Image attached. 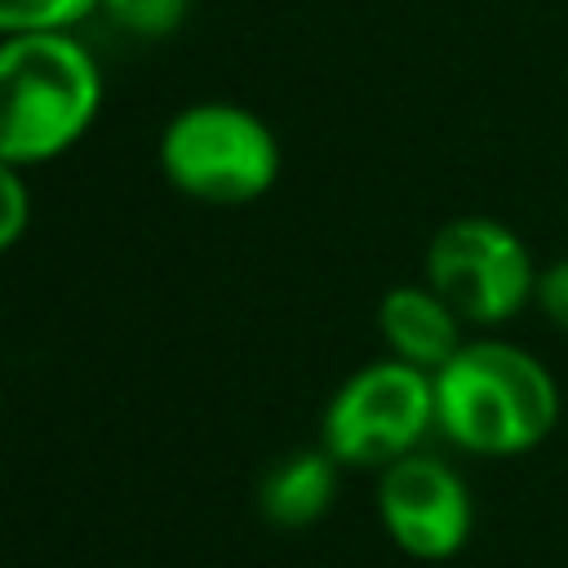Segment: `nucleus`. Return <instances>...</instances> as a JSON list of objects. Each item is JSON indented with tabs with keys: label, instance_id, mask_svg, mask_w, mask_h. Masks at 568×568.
<instances>
[{
	"label": "nucleus",
	"instance_id": "nucleus-1",
	"mask_svg": "<svg viewBox=\"0 0 568 568\" xmlns=\"http://www.w3.org/2000/svg\"><path fill=\"white\" fill-rule=\"evenodd\" d=\"M430 382L435 426L479 457H519L559 422L555 377L537 355L510 342H462Z\"/></svg>",
	"mask_w": 568,
	"mask_h": 568
},
{
	"label": "nucleus",
	"instance_id": "nucleus-2",
	"mask_svg": "<svg viewBox=\"0 0 568 568\" xmlns=\"http://www.w3.org/2000/svg\"><path fill=\"white\" fill-rule=\"evenodd\" d=\"M102 102L98 62L71 31L0 40V155L40 164L84 138Z\"/></svg>",
	"mask_w": 568,
	"mask_h": 568
},
{
	"label": "nucleus",
	"instance_id": "nucleus-3",
	"mask_svg": "<svg viewBox=\"0 0 568 568\" xmlns=\"http://www.w3.org/2000/svg\"><path fill=\"white\" fill-rule=\"evenodd\" d=\"M160 173L204 204H248L280 178V142L235 102H195L160 133Z\"/></svg>",
	"mask_w": 568,
	"mask_h": 568
},
{
	"label": "nucleus",
	"instance_id": "nucleus-4",
	"mask_svg": "<svg viewBox=\"0 0 568 568\" xmlns=\"http://www.w3.org/2000/svg\"><path fill=\"white\" fill-rule=\"evenodd\" d=\"M435 426V382L404 359H377L351 373L324 408V448L342 466H390Z\"/></svg>",
	"mask_w": 568,
	"mask_h": 568
},
{
	"label": "nucleus",
	"instance_id": "nucleus-5",
	"mask_svg": "<svg viewBox=\"0 0 568 568\" xmlns=\"http://www.w3.org/2000/svg\"><path fill=\"white\" fill-rule=\"evenodd\" d=\"M426 284L462 324H501L519 315L537 288L524 240L493 217H453L426 244Z\"/></svg>",
	"mask_w": 568,
	"mask_h": 568
},
{
	"label": "nucleus",
	"instance_id": "nucleus-6",
	"mask_svg": "<svg viewBox=\"0 0 568 568\" xmlns=\"http://www.w3.org/2000/svg\"><path fill=\"white\" fill-rule=\"evenodd\" d=\"M377 515L390 541L413 559H453L470 537V493L453 466L426 453H408L382 466Z\"/></svg>",
	"mask_w": 568,
	"mask_h": 568
},
{
	"label": "nucleus",
	"instance_id": "nucleus-7",
	"mask_svg": "<svg viewBox=\"0 0 568 568\" xmlns=\"http://www.w3.org/2000/svg\"><path fill=\"white\" fill-rule=\"evenodd\" d=\"M377 328L395 359L435 373L462 346L457 311L430 284H399L377 302Z\"/></svg>",
	"mask_w": 568,
	"mask_h": 568
},
{
	"label": "nucleus",
	"instance_id": "nucleus-8",
	"mask_svg": "<svg viewBox=\"0 0 568 568\" xmlns=\"http://www.w3.org/2000/svg\"><path fill=\"white\" fill-rule=\"evenodd\" d=\"M337 466L342 462L328 448H306V453H288L284 462H275L257 488L266 524L275 528L320 524L337 497Z\"/></svg>",
	"mask_w": 568,
	"mask_h": 568
},
{
	"label": "nucleus",
	"instance_id": "nucleus-9",
	"mask_svg": "<svg viewBox=\"0 0 568 568\" xmlns=\"http://www.w3.org/2000/svg\"><path fill=\"white\" fill-rule=\"evenodd\" d=\"M93 9H102V0H0V40L36 36V31H71Z\"/></svg>",
	"mask_w": 568,
	"mask_h": 568
},
{
	"label": "nucleus",
	"instance_id": "nucleus-10",
	"mask_svg": "<svg viewBox=\"0 0 568 568\" xmlns=\"http://www.w3.org/2000/svg\"><path fill=\"white\" fill-rule=\"evenodd\" d=\"M102 13L138 40H160L182 27V18L191 13V0H102Z\"/></svg>",
	"mask_w": 568,
	"mask_h": 568
},
{
	"label": "nucleus",
	"instance_id": "nucleus-11",
	"mask_svg": "<svg viewBox=\"0 0 568 568\" xmlns=\"http://www.w3.org/2000/svg\"><path fill=\"white\" fill-rule=\"evenodd\" d=\"M27 222H31V200H27L22 173H18L13 160L0 155V253L22 240Z\"/></svg>",
	"mask_w": 568,
	"mask_h": 568
},
{
	"label": "nucleus",
	"instance_id": "nucleus-12",
	"mask_svg": "<svg viewBox=\"0 0 568 568\" xmlns=\"http://www.w3.org/2000/svg\"><path fill=\"white\" fill-rule=\"evenodd\" d=\"M532 302H537V311H541L555 328L568 333V257H559L555 266H546V271L537 275Z\"/></svg>",
	"mask_w": 568,
	"mask_h": 568
}]
</instances>
